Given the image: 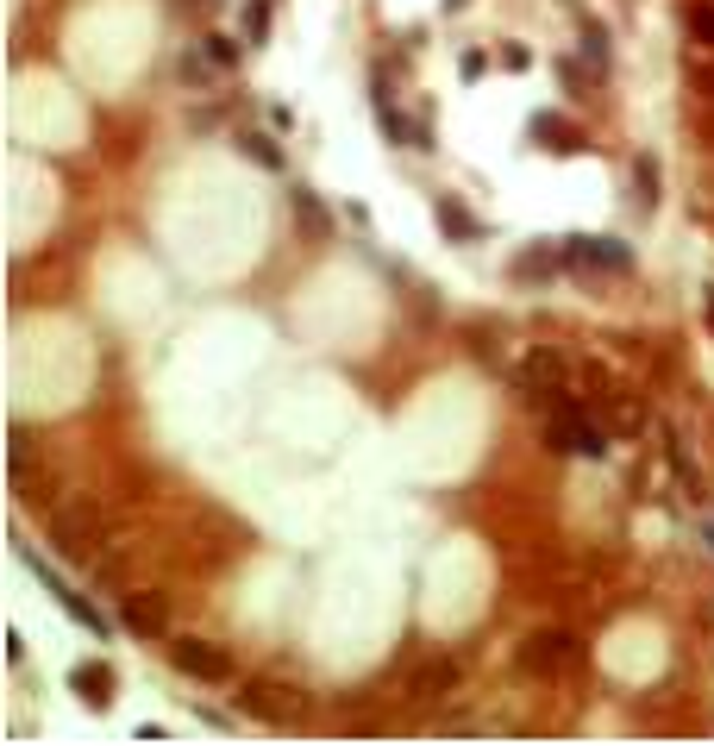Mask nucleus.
I'll return each mask as SVG.
<instances>
[{"mask_svg": "<svg viewBox=\"0 0 714 746\" xmlns=\"http://www.w3.org/2000/svg\"><path fill=\"white\" fill-rule=\"evenodd\" d=\"M545 439H552L558 452H583V458H602V452H608V433H595L583 414H570V408L558 414L552 427H545Z\"/></svg>", "mask_w": 714, "mask_h": 746, "instance_id": "obj_1", "label": "nucleus"}, {"mask_svg": "<svg viewBox=\"0 0 714 746\" xmlns=\"http://www.w3.org/2000/svg\"><path fill=\"white\" fill-rule=\"evenodd\" d=\"M26 565H32V571L44 577V590H51V596L63 602V609H69V615H76V621L88 627V634H107V621H101V609H88V602H82L76 590H69V584H63V577H57V571H51V565H44V558L32 552V546H26Z\"/></svg>", "mask_w": 714, "mask_h": 746, "instance_id": "obj_2", "label": "nucleus"}, {"mask_svg": "<svg viewBox=\"0 0 714 746\" xmlns=\"http://www.w3.org/2000/svg\"><path fill=\"white\" fill-rule=\"evenodd\" d=\"M564 258H570V264H583V270H627V264H633V251H627L621 239H570Z\"/></svg>", "mask_w": 714, "mask_h": 746, "instance_id": "obj_3", "label": "nucleus"}, {"mask_svg": "<svg viewBox=\"0 0 714 746\" xmlns=\"http://www.w3.org/2000/svg\"><path fill=\"white\" fill-rule=\"evenodd\" d=\"M69 690H76L88 709H107L113 703V671L107 665H76L69 671Z\"/></svg>", "mask_w": 714, "mask_h": 746, "instance_id": "obj_4", "label": "nucleus"}, {"mask_svg": "<svg viewBox=\"0 0 714 746\" xmlns=\"http://www.w3.org/2000/svg\"><path fill=\"white\" fill-rule=\"evenodd\" d=\"M176 665L188 671V678H226V659H220V652H213V646H201V640H182L176 646Z\"/></svg>", "mask_w": 714, "mask_h": 746, "instance_id": "obj_5", "label": "nucleus"}, {"mask_svg": "<svg viewBox=\"0 0 714 746\" xmlns=\"http://www.w3.org/2000/svg\"><path fill=\"white\" fill-rule=\"evenodd\" d=\"M564 659H570V640H564V634H539L533 652H527L533 671H552V665H564Z\"/></svg>", "mask_w": 714, "mask_h": 746, "instance_id": "obj_6", "label": "nucleus"}, {"mask_svg": "<svg viewBox=\"0 0 714 746\" xmlns=\"http://www.w3.org/2000/svg\"><path fill=\"white\" fill-rule=\"evenodd\" d=\"M126 621L138 634H163V602H145V596H126Z\"/></svg>", "mask_w": 714, "mask_h": 746, "instance_id": "obj_7", "label": "nucleus"}, {"mask_svg": "<svg viewBox=\"0 0 714 746\" xmlns=\"http://www.w3.org/2000/svg\"><path fill=\"white\" fill-rule=\"evenodd\" d=\"M439 226H445V232H458V239H483V226H476L458 201H439Z\"/></svg>", "mask_w": 714, "mask_h": 746, "instance_id": "obj_8", "label": "nucleus"}, {"mask_svg": "<svg viewBox=\"0 0 714 746\" xmlns=\"http://www.w3.org/2000/svg\"><path fill=\"white\" fill-rule=\"evenodd\" d=\"M539 138H558V151H583V132L577 126H564V120H533Z\"/></svg>", "mask_w": 714, "mask_h": 746, "instance_id": "obj_9", "label": "nucleus"}, {"mask_svg": "<svg viewBox=\"0 0 714 746\" xmlns=\"http://www.w3.org/2000/svg\"><path fill=\"white\" fill-rule=\"evenodd\" d=\"M445 684H458V665H433V671H420V696H433V690H445Z\"/></svg>", "mask_w": 714, "mask_h": 746, "instance_id": "obj_10", "label": "nucleus"}, {"mask_svg": "<svg viewBox=\"0 0 714 746\" xmlns=\"http://www.w3.org/2000/svg\"><path fill=\"white\" fill-rule=\"evenodd\" d=\"M245 151H251L257 163H270V170H276V163H282V151L270 145V138H264V132H245Z\"/></svg>", "mask_w": 714, "mask_h": 746, "instance_id": "obj_11", "label": "nucleus"}, {"mask_svg": "<svg viewBox=\"0 0 714 746\" xmlns=\"http://www.w3.org/2000/svg\"><path fill=\"white\" fill-rule=\"evenodd\" d=\"M295 214H307V226H326V214H320V201H314V195H307V189L295 195Z\"/></svg>", "mask_w": 714, "mask_h": 746, "instance_id": "obj_12", "label": "nucleus"}, {"mask_svg": "<svg viewBox=\"0 0 714 746\" xmlns=\"http://www.w3.org/2000/svg\"><path fill=\"white\" fill-rule=\"evenodd\" d=\"M245 32L264 38V32H270V7H251V13H245Z\"/></svg>", "mask_w": 714, "mask_h": 746, "instance_id": "obj_13", "label": "nucleus"}, {"mask_svg": "<svg viewBox=\"0 0 714 746\" xmlns=\"http://www.w3.org/2000/svg\"><path fill=\"white\" fill-rule=\"evenodd\" d=\"M689 32H696V38H714V13L696 7V13H689Z\"/></svg>", "mask_w": 714, "mask_h": 746, "instance_id": "obj_14", "label": "nucleus"}, {"mask_svg": "<svg viewBox=\"0 0 714 746\" xmlns=\"http://www.w3.org/2000/svg\"><path fill=\"white\" fill-rule=\"evenodd\" d=\"M445 7H464V0H445Z\"/></svg>", "mask_w": 714, "mask_h": 746, "instance_id": "obj_15", "label": "nucleus"}]
</instances>
